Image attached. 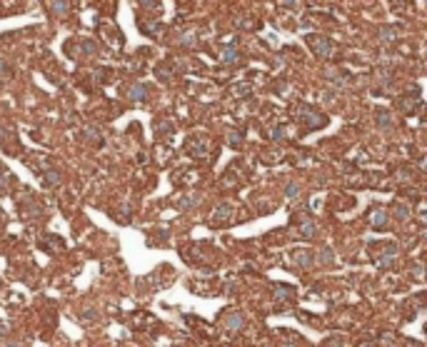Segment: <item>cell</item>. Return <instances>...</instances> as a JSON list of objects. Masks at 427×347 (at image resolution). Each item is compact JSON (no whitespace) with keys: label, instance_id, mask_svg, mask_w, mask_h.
<instances>
[{"label":"cell","instance_id":"1","mask_svg":"<svg viewBox=\"0 0 427 347\" xmlns=\"http://www.w3.org/2000/svg\"><path fill=\"white\" fill-rule=\"evenodd\" d=\"M310 48H312L320 58H330V55H332V42H330L327 38L312 35V38H310Z\"/></svg>","mask_w":427,"mask_h":347},{"label":"cell","instance_id":"2","mask_svg":"<svg viewBox=\"0 0 427 347\" xmlns=\"http://www.w3.org/2000/svg\"><path fill=\"white\" fill-rule=\"evenodd\" d=\"M223 320H225L223 327H225L227 332H235V330L243 327V315H240V312H230V315H225Z\"/></svg>","mask_w":427,"mask_h":347},{"label":"cell","instance_id":"3","mask_svg":"<svg viewBox=\"0 0 427 347\" xmlns=\"http://www.w3.org/2000/svg\"><path fill=\"white\" fill-rule=\"evenodd\" d=\"M370 223H372V227H385V225H387V210H382V207L372 210Z\"/></svg>","mask_w":427,"mask_h":347},{"label":"cell","instance_id":"4","mask_svg":"<svg viewBox=\"0 0 427 347\" xmlns=\"http://www.w3.org/2000/svg\"><path fill=\"white\" fill-rule=\"evenodd\" d=\"M223 218H230V205L225 203V205H220L218 210H215V215H212V223H215V225H220V220Z\"/></svg>","mask_w":427,"mask_h":347},{"label":"cell","instance_id":"5","mask_svg":"<svg viewBox=\"0 0 427 347\" xmlns=\"http://www.w3.org/2000/svg\"><path fill=\"white\" fill-rule=\"evenodd\" d=\"M145 98V85H135V88L130 90V100H135V102H140Z\"/></svg>","mask_w":427,"mask_h":347},{"label":"cell","instance_id":"6","mask_svg":"<svg viewBox=\"0 0 427 347\" xmlns=\"http://www.w3.org/2000/svg\"><path fill=\"white\" fill-rule=\"evenodd\" d=\"M238 60V50H235V45L230 42V45L225 48V62H235Z\"/></svg>","mask_w":427,"mask_h":347},{"label":"cell","instance_id":"7","mask_svg":"<svg viewBox=\"0 0 427 347\" xmlns=\"http://www.w3.org/2000/svg\"><path fill=\"white\" fill-rule=\"evenodd\" d=\"M377 125H380V127H387V125H390V115H387L385 110H377Z\"/></svg>","mask_w":427,"mask_h":347},{"label":"cell","instance_id":"8","mask_svg":"<svg viewBox=\"0 0 427 347\" xmlns=\"http://www.w3.org/2000/svg\"><path fill=\"white\" fill-rule=\"evenodd\" d=\"M300 232H303L305 237H312V235H315V225H312V223L307 220V223H303V227H300Z\"/></svg>","mask_w":427,"mask_h":347},{"label":"cell","instance_id":"9","mask_svg":"<svg viewBox=\"0 0 427 347\" xmlns=\"http://www.w3.org/2000/svg\"><path fill=\"white\" fill-rule=\"evenodd\" d=\"M50 180V185H58L60 183V172H45V183Z\"/></svg>","mask_w":427,"mask_h":347},{"label":"cell","instance_id":"10","mask_svg":"<svg viewBox=\"0 0 427 347\" xmlns=\"http://www.w3.org/2000/svg\"><path fill=\"white\" fill-rule=\"evenodd\" d=\"M320 260H325V263H332V252H330L327 247H323V250H320Z\"/></svg>","mask_w":427,"mask_h":347},{"label":"cell","instance_id":"11","mask_svg":"<svg viewBox=\"0 0 427 347\" xmlns=\"http://www.w3.org/2000/svg\"><path fill=\"white\" fill-rule=\"evenodd\" d=\"M295 195H297V185H290L287 187V198H295Z\"/></svg>","mask_w":427,"mask_h":347},{"label":"cell","instance_id":"12","mask_svg":"<svg viewBox=\"0 0 427 347\" xmlns=\"http://www.w3.org/2000/svg\"><path fill=\"white\" fill-rule=\"evenodd\" d=\"M397 215H400V218H405V215H407V207L400 205V207H397Z\"/></svg>","mask_w":427,"mask_h":347},{"label":"cell","instance_id":"13","mask_svg":"<svg viewBox=\"0 0 427 347\" xmlns=\"http://www.w3.org/2000/svg\"><path fill=\"white\" fill-rule=\"evenodd\" d=\"M3 180H5V172H3V167H0V185H5Z\"/></svg>","mask_w":427,"mask_h":347},{"label":"cell","instance_id":"14","mask_svg":"<svg viewBox=\"0 0 427 347\" xmlns=\"http://www.w3.org/2000/svg\"><path fill=\"white\" fill-rule=\"evenodd\" d=\"M362 347H372V345H362Z\"/></svg>","mask_w":427,"mask_h":347}]
</instances>
